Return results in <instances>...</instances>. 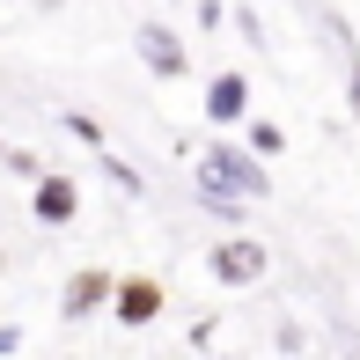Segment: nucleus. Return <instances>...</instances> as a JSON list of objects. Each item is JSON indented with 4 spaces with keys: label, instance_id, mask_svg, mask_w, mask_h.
Returning <instances> with one entry per match:
<instances>
[{
    "label": "nucleus",
    "instance_id": "7",
    "mask_svg": "<svg viewBox=\"0 0 360 360\" xmlns=\"http://www.w3.org/2000/svg\"><path fill=\"white\" fill-rule=\"evenodd\" d=\"M206 118H214V125L250 118V81H243V74H214V89H206Z\"/></svg>",
    "mask_w": 360,
    "mask_h": 360
},
{
    "label": "nucleus",
    "instance_id": "2",
    "mask_svg": "<svg viewBox=\"0 0 360 360\" xmlns=\"http://www.w3.org/2000/svg\"><path fill=\"white\" fill-rule=\"evenodd\" d=\"M155 316H162V280H147V272H125V280H110V323H125V331H147Z\"/></svg>",
    "mask_w": 360,
    "mask_h": 360
},
{
    "label": "nucleus",
    "instance_id": "11",
    "mask_svg": "<svg viewBox=\"0 0 360 360\" xmlns=\"http://www.w3.org/2000/svg\"><path fill=\"white\" fill-rule=\"evenodd\" d=\"M0 155H8V147H0Z\"/></svg>",
    "mask_w": 360,
    "mask_h": 360
},
{
    "label": "nucleus",
    "instance_id": "1",
    "mask_svg": "<svg viewBox=\"0 0 360 360\" xmlns=\"http://www.w3.org/2000/svg\"><path fill=\"white\" fill-rule=\"evenodd\" d=\"M199 176H214V184L243 191V199H250V206H257V199H265V191H272V184H265V155H257V147H250V155H243V147H228V140H221V147H206Z\"/></svg>",
    "mask_w": 360,
    "mask_h": 360
},
{
    "label": "nucleus",
    "instance_id": "5",
    "mask_svg": "<svg viewBox=\"0 0 360 360\" xmlns=\"http://www.w3.org/2000/svg\"><path fill=\"white\" fill-rule=\"evenodd\" d=\"M103 302H110V265H81L74 280L59 287V316H67V323H89Z\"/></svg>",
    "mask_w": 360,
    "mask_h": 360
},
{
    "label": "nucleus",
    "instance_id": "10",
    "mask_svg": "<svg viewBox=\"0 0 360 360\" xmlns=\"http://www.w3.org/2000/svg\"><path fill=\"white\" fill-rule=\"evenodd\" d=\"M353 118H360V67H353Z\"/></svg>",
    "mask_w": 360,
    "mask_h": 360
},
{
    "label": "nucleus",
    "instance_id": "8",
    "mask_svg": "<svg viewBox=\"0 0 360 360\" xmlns=\"http://www.w3.org/2000/svg\"><path fill=\"white\" fill-rule=\"evenodd\" d=\"M199 206H206L214 221H243V214H250V199L228 191V184H214V176H199Z\"/></svg>",
    "mask_w": 360,
    "mask_h": 360
},
{
    "label": "nucleus",
    "instance_id": "9",
    "mask_svg": "<svg viewBox=\"0 0 360 360\" xmlns=\"http://www.w3.org/2000/svg\"><path fill=\"white\" fill-rule=\"evenodd\" d=\"M250 147H257V155H280V147H287V133H280L272 118H250Z\"/></svg>",
    "mask_w": 360,
    "mask_h": 360
},
{
    "label": "nucleus",
    "instance_id": "4",
    "mask_svg": "<svg viewBox=\"0 0 360 360\" xmlns=\"http://www.w3.org/2000/svg\"><path fill=\"white\" fill-rule=\"evenodd\" d=\"M30 214H37L44 228H67L81 214V184L74 176H59V169H37V191H30Z\"/></svg>",
    "mask_w": 360,
    "mask_h": 360
},
{
    "label": "nucleus",
    "instance_id": "6",
    "mask_svg": "<svg viewBox=\"0 0 360 360\" xmlns=\"http://www.w3.org/2000/svg\"><path fill=\"white\" fill-rule=\"evenodd\" d=\"M133 44H140V59H147L162 81H176V74H184V44H176L162 22H140V30H133Z\"/></svg>",
    "mask_w": 360,
    "mask_h": 360
},
{
    "label": "nucleus",
    "instance_id": "3",
    "mask_svg": "<svg viewBox=\"0 0 360 360\" xmlns=\"http://www.w3.org/2000/svg\"><path fill=\"white\" fill-rule=\"evenodd\" d=\"M206 265H214V280H221V287H257L272 257H265V243H250V236H228L221 250L206 257Z\"/></svg>",
    "mask_w": 360,
    "mask_h": 360
}]
</instances>
